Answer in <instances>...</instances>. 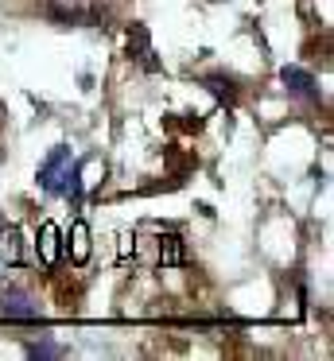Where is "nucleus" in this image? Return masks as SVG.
Masks as SVG:
<instances>
[{"label":"nucleus","mask_w":334,"mask_h":361,"mask_svg":"<svg viewBox=\"0 0 334 361\" xmlns=\"http://www.w3.org/2000/svg\"><path fill=\"white\" fill-rule=\"evenodd\" d=\"M28 357L51 361V357H66V350H62V345H54V342H35V345H28Z\"/></svg>","instance_id":"obj_9"},{"label":"nucleus","mask_w":334,"mask_h":361,"mask_svg":"<svg viewBox=\"0 0 334 361\" xmlns=\"http://www.w3.org/2000/svg\"><path fill=\"white\" fill-rule=\"evenodd\" d=\"M0 314H4V319H16V322H35L39 319V303L20 288H4L0 291Z\"/></svg>","instance_id":"obj_2"},{"label":"nucleus","mask_w":334,"mask_h":361,"mask_svg":"<svg viewBox=\"0 0 334 361\" xmlns=\"http://www.w3.org/2000/svg\"><path fill=\"white\" fill-rule=\"evenodd\" d=\"M70 260H74V264H85V260H90V226H85V221H74V226H70Z\"/></svg>","instance_id":"obj_6"},{"label":"nucleus","mask_w":334,"mask_h":361,"mask_svg":"<svg viewBox=\"0 0 334 361\" xmlns=\"http://www.w3.org/2000/svg\"><path fill=\"white\" fill-rule=\"evenodd\" d=\"M280 82L287 86V94L307 97V102H318V86H315V78H311L303 66H284V71H280Z\"/></svg>","instance_id":"obj_3"},{"label":"nucleus","mask_w":334,"mask_h":361,"mask_svg":"<svg viewBox=\"0 0 334 361\" xmlns=\"http://www.w3.org/2000/svg\"><path fill=\"white\" fill-rule=\"evenodd\" d=\"M202 82H206V90L217 97V102H229V105L237 102V90H233V78H225V74H210V78H202Z\"/></svg>","instance_id":"obj_8"},{"label":"nucleus","mask_w":334,"mask_h":361,"mask_svg":"<svg viewBox=\"0 0 334 361\" xmlns=\"http://www.w3.org/2000/svg\"><path fill=\"white\" fill-rule=\"evenodd\" d=\"M129 59H136V63L148 66V71H160V63L152 59V39H148V27L144 24H132L129 27Z\"/></svg>","instance_id":"obj_4"},{"label":"nucleus","mask_w":334,"mask_h":361,"mask_svg":"<svg viewBox=\"0 0 334 361\" xmlns=\"http://www.w3.org/2000/svg\"><path fill=\"white\" fill-rule=\"evenodd\" d=\"M160 260L163 264H186V245L179 233H163L160 237Z\"/></svg>","instance_id":"obj_7"},{"label":"nucleus","mask_w":334,"mask_h":361,"mask_svg":"<svg viewBox=\"0 0 334 361\" xmlns=\"http://www.w3.org/2000/svg\"><path fill=\"white\" fill-rule=\"evenodd\" d=\"M70 164H74L70 148H54L51 156L39 164V190H47V195H62V183H66V175H70Z\"/></svg>","instance_id":"obj_1"},{"label":"nucleus","mask_w":334,"mask_h":361,"mask_svg":"<svg viewBox=\"0 0 334 361\" xmlns=\"http://www.w3.org/2000/svg\"><path fill=\"white\" fill-rule=\"evenodd\" d=\"M59 241H62L59 226H54V221H43V226H39V257H43L47 268L59 264Z\"/></svg>","instance_id":"obj_5"},{"label":"nucleus","mask_w":334,"mask_h":361,"mask_svg":"<svg viewBox=\"0 0 334 361\" xmlns=\"http://www.w3.org/2000/svg\"><path fill=\"white\" fill-rule=\"evenodd\" d=\"M0 249H4V257H8V260H12V264H16V260H20V233H16V229H12V226H8V233H4V241H0Z\"/></svg>","instance_id":"obj_10"}]
</instances>
